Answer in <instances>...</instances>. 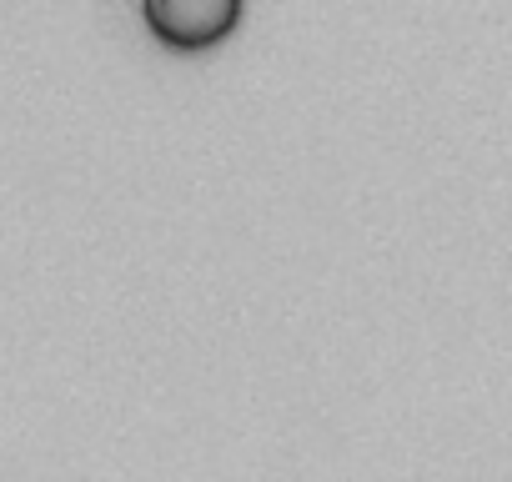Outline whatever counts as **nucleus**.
Listing matches in <instances>:
<instances>
[{
  "instance_id": "1",
  "label": "nucleus",
  "mask_w": 512,
  "mask_h": 482,
  "mask_svg": "<svg viewBox=\"0 0 512 482\" xmlns=\"http://www.w3.org/2000/svg\"><path fill=\"white\" fill-rule=\"evenodd\" d=\"M246 0H141L146 31L171 51H211L241 26Z\"/></svg>"
}]
</instances>
